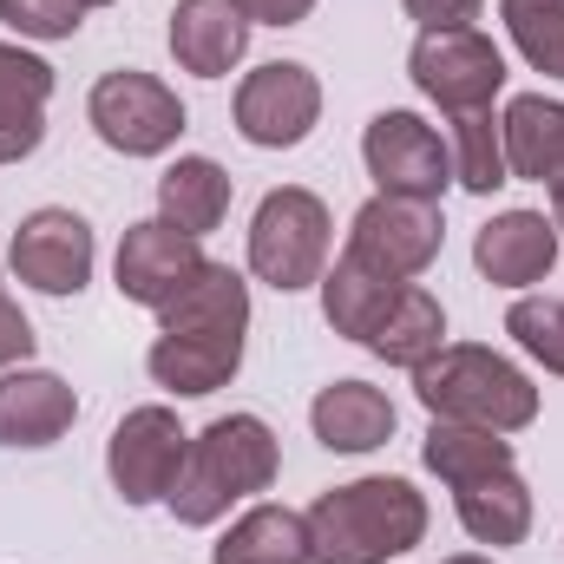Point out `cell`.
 I'll use <instances>...</instances> for the list:
<instances>
[{"label": "cell", "instance_id": "7c38bea8", "mask_svg": "<svg viewBox=\"0 0 564 564\" xmlns=\"http://www.w3.org/2000/svg\"><path fill=\"white\" fill-rule=\"evenodd\" d=\"M204 263H210V257H204V243H197V237H184V230H171V224L144 217V224H132V230L119 237L112 282H119V295H126V302H139V308L158 315L177 289H191V282H197Z\"/></svg>", "mask_w": 564, "mask_h": 564}, {"label": "cell", "instance_id": "ba28073f", "mask_svg": "<svg viewBox=\"0 0 564 564\" xmlns=\"http://www.w3.org/2000/svg\"><path fill=\"white\" fill-rule=\"evenodd\" d=\"M440 243H446L440 204L381 197V191H375V197L355 210V224H348V250H341V257H355L361 270H375V276H388V282H414V276L433 270Z\"/></svg>", "mask_w": 564, "mask_h": 564}, {"label": "cell", "instance_id": "e575fe53", "mask_svg": "<svg viewBox=\"0 0 564 564\" xmlns=\"http://www.w3.org/2000/svg\"><path fill=\"white\" fill-rule=\"evenodd\" d=\"M440 564H492V558H479V552H459V558H440Z\"/></svg>", "mask_w": 564, "mask_h": 564}, {"label": "cell", "instance_id": "6da1fadb", "mask_svg": "<svg viewBox=\"0 0 564 564\" xmlns=\"http://www.w3.org/2000/svg\"><path fill=\"white\" fill-rule=\"evenodd\" d=\"M302 519H308V558L315 564H388L408 558L426 539V499L394 473L328 486Z\"/></svg>", "mask_w": 564, "mask_h": 564}, {"label": "cell", "instance_id": "f1b7e54d", "mask_svg": "<svg viewBox=\"0 0 564 564\" xmlns=\"http://www.w3.org/2000/svg\"><path fill=\"white\" fill-rule=\"evenodd\" d=\"M506 335L545 368V375H564V302L558 295H519L506 308Z\"/></svg>", "mask_w": 564, "mask_h": 564}, {"label": "cell", "instance_id": "cb8c5ba5", "mask_svg": "<svg viewBox=\"0 0 564 564\" xmlns=\"http://www.w3.org/2000/svg\"><path fill=\"white\" fill-rule=\"evenodd\" d=\"M210 564H315L308 558V519L289 506H250L217 539Z\"/></svg>", "mask_w": 564, "mask_h": 564}, {"label": "cell", "instance_id": "30bf717a", "mask_svg": "<svg viewBox=\"0 0 564 564\" xmlns=\"http://www.w3.org/2000/svg\"><path fill=\"white\" fill-rule=\"evenodd\" d=\"M93 263H99L93 224L66 204H46V210L20 217V230L7 243V270L40 295H79L93 282Z\"/></svg>", "mask_w": 564, "mask_h": 564}, {"label": "cell", "instance_id": "9a60e30c", "mask_svg": "<svg viewBox=\"0 0 564 564\" xmlns=\"http://www.w3.org/2000/svg\"><path fill=\"white\" fill-rule=\"evenodd\" d=\"M79 421V394L53 368H0V446H53Z\"/></svg>", "mask_w": 564, "mask_h": 564}, {"label": "cell", "instance_id": "4dcf8cb0", "mask_svg": "<svg viewBox=\"0 0 564 564\" xmlns=\"http://www.w3.org/2000/svg\"><path fill=\"white\" fill-rule=\"evenodd\" d=\"M408 20H421V33H453V26H473L486 0H401Z\"/></svg>", "mask_w": 564, "mask_h": 564}, {"label": "cell", "instance_id": "5bb4252c", "mask_svg": "<svg viewBox=\"0 0 564 564\" xmlns=\"http://www.w3.org/2000/svg\"><path fill=\"white\" fill-rule=\"evenodd\" d=\"M250 13L243 0H177L171 7V59L197 79H224L250 53Z\"/></svg>", "mask_w": 564, "mask_h": 564}, {"label": "cell", "instance_id": "3957f363", "mask_svg": "<svg viewBox=\"0 0 564 564\" xmlns=\"http://www.w3.org/2000/svg\"><path fill=\"white\" fill-rule=\"evenodd\" d=\"M414 394L433 421H466L492 426V433H525L539 421V388L525 368H512L492 348L473 341H446L440 355H426L414 368Z\"/></svg>", "mask_w": 564, "mask_h": 564}, {"label": "cell", "instance_id": "4316f807", "mask_svg": "<svg viewBox=\"0 0 564 564\" xmlns=\"http://www.w3.org/2000/svg\"><path fill=\"white\" fill-rule=\"evenodd\" d=\"M453 184L459 191H473V197H492L499 184H512V171H506V132H499V119L492 112H466V119H453Z\"/></svg>", "mask_w": 564, "mask_h": 564}, {"label": "cell", "instance_id": "1f68e13d", "mask_svg": "<svg viewBox=\"0 0 564 564\" xmlns=\"http://www.w3.org/2000/svg\"><path fill=\"white\" fill-rule=\"evenodd\" d=\"M26 355H33V322L20 315V302L0 282V368H26Z\"/></svg>", "mask_w": 564, "mask_h": 564}, {"label": "cell", "instance_id": "44dd1931", "mask_svg": "<svg viewBox=\"0 0 564 564\" xmlns=\"http://www.w3.org/2000/svg\"><path fill=\"white\" fill-rule=\"evenodd\" d=\"M144 368H151V381H158L164 394H177V401H204V394H217V388L237 381V368H243V341L158 335L151 355H144Z\"/></svg>", "mask_w": 564, "mask_h": 564}, {"label": "cell", "instance_id": "d590c367", "mask_svg": "<svg viewBox=\"0 0 564 564\" xmlns=\"http://www.w3.org/2000/svg\"><path fill=\"white\" fill-rule=\"evenodd\" d=\"M79 7H86V13H93V7H119V0H79Z\"/></svg>", "mask_w": 564, "mask_h": 564}, {"label": "cell", "instance_id": "4fadbf2b", "mask_svg": "<svg viewBox=\"0 0 564 564\" xmlns=\"http://www.w3.org/2000/svg\"><path fill=\"white\" fill-rule=\"evenodd\" d=\"M473 263H479V276L499 282V289H532V282L552 276V263H558V224L545 210H499L492 224H479Z\"/></svg>", "mask_w": 564, "mask_h": 564}, {"label": "cell", "instance_id": "d4e9b609", "mask_svg": "<svg viewBox=\"0 0 564 564\" xmlns=\"http://www.w3.org/2000/svg\"><path fill=\"white\" fill-rule=\"evenodd\" d=\"M421 466L446 486H466V479H486V473H506L512 466V440L492 433V426H466V421H433L421 440Z\"/></svg>", "mask_w": 564, "mask_h": 564}, {"label": "cell", "instance_id": "e0dca14e", "mask_svg": "<svg viewBox=\"0 0 564 564\" xmlns=\"http://www.w3.org/2000/svg\"><path fill=\"white\" fill-rule=\"evenodd\" d=\"M46 99H53V66L13 40H0V164H20L40 151Z\"/></svg>", "mask_w": 564, "mask_h": 564}, {"label": "cell", "instance_id": "7a4b0ae2", "mask_svg": "<svg viewBox=\"0 0 564 564\" xmlns=\"http://www.w3.org/2000/svg\"><path fill=\"white\" fill-rule=\"evenodd\" d=\"M276 473H282V446H276V433H270V421L263 414H224V421H210L204 433H191L184 466H177V486H171L164 506H171L177 525L204 532L230 506L270 492Z\"/></svg>", "mask_w": 564, "mask_h": 564}, {"label": "cell", "instance_id": "52a82bcc", "mask_svg": "<svg viewBox=\"0 0 564 564\" xmlns=\"http://www.w3.org/2000/svg\"><path fill=\"white\" fill-rule=\"evenodd\" d=\"M361 164L381 184V197H414L440 204L453 191V144L421 112H375L361 132Z\"/></svg>", "mask_w": 564, "mask_h": 564}, {"label": "cell", "instance_id": "9c48e42d", "mask_svg": "<svg viewBox=\"0 0 564 564\" xmlns=\"http://www.w3.org/2000/svg\"><path fill=\"white\" fill-rule=\"evenodd\" d=\"M237 132L257 151H295L322 126V79L302 59H270L257 73H243L237 86Z\"/></svg>", "mask_w": 564, "mask_h": 564}, {"label": "cell", "instance_id": "603a6c76", "mask_svg": "<svg viewBox=\"0 0 564 564\" xmlns=\"http://www.w3.org/2000/svg\"><path fill=\"white\" fill-rule=\"evenodd\" d=\"M368 355H381L388 368H421L426 355H440L446 348V308H440V295H426L421 282H408L394 302H388V315L368 328V341H361Z\"/></svg>", "mask_w": 564, "mask_h": 564}, {"label": "cell", "instance_id": "7402d4cb", "mask_svg": "<svg viewBox=\"0 0 564 564\" xmlns=\"http://www.w3.org/2000/svg\"><path fill=\"white\" fill-rule=\"evenodd\" d=\"M453 506H459V525L473 545L499 552V545H525V532H532V486L519 479V466L453 486Z\"/></svg>", "mask_w": 564, "mask_h": 564}, {"label": "cell", "instance_id": "836d02e7", "mask_svg": "<svg viewBox=\"0 0 564 564\" xmlns=\"http://www.w3.org/2000/svg\"><path fill=\"white\" fill-rule=\"evenodd\" d=\"M552 224H558V237H564V184L552 191Z\"/></svg>", "mask_w": 564, "mask_h": 564}, {"label": "cell", "instance_id": "d6986e66", "mask_svg": "<svg viewBox=\"0 0 564 564\" xmlns=\"http://www.w3.org/2000/svg\"><path fill=\"white\" fill-rule=\"evenodd\" d=\"M499 132H506V171H512V177L558 191L564 184V99L519 93V99L506 106Z\"/></svg>", "mask_w": 564, "mask_h": 564}, {"label": "cell", "instance_id": "8fae6325", "mask_svg": "<svg viewBox=\"0 0 564 564\" xmlns=\"http://www.w3.org/2000/svg\"><path fill=\"white\" fill-rule=\"evenodd\" d=\"M184 446L191 433L171 408H132L126 421L112 426L106 440V473H112V492L126 506H158L171 499L177 486V466H184Z\"/></svg>", "mask_w": 564, "mask_h": 564}, {"label": "cell", "instance_id": "ffe728a7", "mask_svg": "<svg viewBox=\"0 0 564 564\" xmlns=\"http://www.w3.org/2000/svg\"><path fill=\"white\" fill-rule=\"evenodd\" d=\"M230 171L217 164V158H204V151H191V158H177V164H164V177H158V224H171V230H184V237H210L224 217H230Z\"/></svg>", "mask_w": 564, "mask_h": 564}, {"label": "cell", "instance_id": "484cf974", "mask_svg": "<svg viewBox=\"0 0 564 564\" xmlns=\"http://www.w3.org/2000/svg\"><path fill=\"white\" fill-rule=\"evenodd\" d=\"M408 282H388V276H375V270H361L355 257H335V270H322V315H328L335 335L368 341V328L388 315V302Z\"/></svg>", "mask_w": 564, "mask_h": 564}, {"label": "cell", "instance_id": "277c9868", "mask_svg": "<svg viewBox=\"0 0 564 564\" xmlns=\"http://www.w3.org/2000/svg\"><path fill=\"white\" fill-rule=\"evenodd\" d=\"M328 243H335L328 204L302 184H282L250 217V276L282 289V295L315 289L322 270H328Z\"/></svg>", "mask_w": 564, "mask_h": 564}, {"label": "cell", "instance_id": "2e32d148", "mask_svg": "<svg viewBox=\"0 0 564 564\" xmlns=\"http://www.w3.org/2000/svg\"><path fill=\"white\" fill-rule=\"evenodd\" d=\"M158 335H210V341H243L250 335V282L230 263H204L191 289H177L158 308Z\"/></svg>", "mask_w": 564, "mask_h": 564}, {"label": "cell", "instance_id": "f546056e", "mask_svg": "<svg viewBox=\"0 0 564 564\" xmlns=\"http://www.w3.org/2000/svg\"><path fill=\"white\" fill-rule=\"evenodd\" d=\"M0 20L20 40H73L86 26V7L79 0H0Z\"/></svg>", "mask_w": 564, "mask_h": 564}, {"label": "cell", "instance_id": "8992f818", "mask_svg": "<svg viewBox=\"0 0 564 564\" xmlns=\"http://www.w3.org/2000/svg\"><path fill=\"white\" fill-rule=\"evenodd\" d=\"M408 79L446 119L466 112H492V99L506 93V53L492 46V33L479 26H453V33H421L408 53Z\"/></svg>", "mask_w": 564, "mask_h": 564}, {"label": "cell", "instance_id": "d6a6232c", "mask_svg": "<svg viewBox=\"0 0 564 564\" xmlns=\"http://www.w3.org/2000/svg\"><path fill=\"white\" fill-rule=\"evenodd\" d=\"M243 13H250L257 26H302V20L315 13V0H243Z\"/></svg>", "mask_w": 564, "mask_h": 564}, {"label": "cell", "instance_id": "ac0fdd59", "mask_svg": "<svg viewBox=\"0 0 564 564\" xmlns=\"http://www.w3.org/2000/svg\"><path fill=\"white\" fill-rule=\"evenodd\" d=\"M308 426H315V440H322L328 453H375V446L394 440L401 414H394V401H388L381 388H368V381H335V388L315 394Z\"/></svg>", "mask_w": 564, "mask_h": 564}, {"label": "cell", "instance_id": "5b68a950", "mask_svg": "<svg viewBox=\"0 0 564 564\" xmlns=\"http://www.w3.org/2000/svg\"><path fill=\"white\" fill-rule=\"evenodd\" d=\"M86 119H93L99 144L119 151V158H164L171 144L184 139V126H191L184 99L158 73H139V66L99 73L93 93H86Z\"/></svg>", "mask_w": 564, "mask_h": 564}, {"label": "cell", "instance_id": "83f0119b", "mask_svg": "<svg viewBox=\"0 0 564 564\" xmlns=\"http://www.w3.org/2000/svg\"><path fill=\"white\" fill-rule=\"evenodd\" d=\"M499 20L532 73L564 79V0H499Z\"/></svg>", "mask_w": 564, "mask_h": 564}]
</instances>
